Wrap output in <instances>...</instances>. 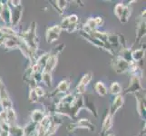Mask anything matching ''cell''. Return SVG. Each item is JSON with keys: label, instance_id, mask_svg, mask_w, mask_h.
Returning a JSON list of instances; mask_svg holds the SVG:
<instances>
[{"label": "cell", "instance_id": "1", "mask_svg": "<svg viewBox=\"0 0 146 136\" xmlns=\"http://www.w3.org/2000/svg\"><path fill=\"white\" fill-rule=\"evenodd\" d=\"M36 24L33 22L31 24V27L26 33H24L23 36H21L24 39V41L28 45V47L32 50L33 52L36 53L37 49V41H36Z\"/></svg>", "mask_w": 146, "mask_h": 136}, {"label": "cell", "instance_id": "2", "mask_svg": "<svg viewBox=\"0 0 146 136\" xmlns=\"http://www.w3.org/2000/svg\"><path fill=\"white\" fill-rule=\"evenodd\" d=\"M114 14L122 23H126L132 14V9L130 6H125V5L119 3L114 7Z\"/></svg>", "mask_w": 146, "mask_h": 136}, {"label": "cell", "instance_id": "3", "mask_svg": "<svg viewBox=\"0 0 146 136\" xmlns=\"http://www.w3.org/2000/svg\"><path fill=\"white\" fill-rule=\"evenodd\" d=\"M78 20H79V18L76 15H70V16L64 17L63 19V21H62L61 25H60V27H61L62 29L66 30L67 32L72 33L77 27Z\"/></svg>", "mask_w": 146, "mask_h": 136}, {"label": "cell", "instance_id": "4", "mask_svg": "<svg viewBox=\"0 0 146 136\" xmlns=\"http://www.w3.org/2000/svg\"><path fill=\"white\" fill-rule=\"evenodd\" d=\"M62 28L60 27V25H54V26L49 27L46 30V42L48 44H53L55 41H57L60 34H61Z\"/></svg>", "mask_w": 146, "mask_h": 136}, {"label": "cell", "instance_id": "5", "mask_svg": "<svg viewBox=\"0 0 146 136\" xmlns=\"http://www.w3.org/2000/svg\"><path fill=\"white\" fill-rule=\"evenodd\" d=\"M113 67L117 74H124L129 71V62L119 55L113 62Z\"/></svg>", "mask_w": 146, "mask_h": 136}, {"label": "cell", "instance_id": "6", "mask_svg": "<svg viewBox=\"0 0 146 136\" xmlns=\"http://www.w3.org/2000/svg\"><path fill=\"white\" fill-rule=\"evenodd\" d=\"M77 128H84V129H88L90 131H94L95 125L93 124L88 119H80L77 121V122L70 124L67 129L69 132H73L74 130L77 129Z\"/></svg>", "mask_w": 146, "mask_h": 136}, {"label": "cell", "instance_id": "7", "mask_svg": "<svg viewBox=\"0 0 146 136\" xmlns=\"http://www.w3.org/2000/svg\"><path fill=\"white\" fill-rule=\"evenodd\" d=\"M141 77L136 75H132L129 83V86L125 89V94H137L142 90V85H141Z\"/></svg>", "mask_w": 146, "mask_h": 136}, {"label": "cell", "instance_id": "8", "mask_svg": "<svg viewBox=\"0 0 146 136\" xmlns=\"http://www.w3.org/2000/svg\"><path fill=\"white\" fill-rule=\"evenodd\" d=\"M104 21L102 17H95V18H89L87 22L85 23L84 27V32L85 34H90L92 31L96 30L98 27H101L103 25Z\"/></svg>", "mask_w": 146, "mask_h": 136}, {"label": "cell", "instance_id": "9", "mask_svg": "<svg viewBox=\"0 0 146 136\" xmlns=\"http://www.w3.org/2000/svg\"><path fill=\"white\" fill-rule=\"evenodd\" d=\"M92 75H93L92 73H87V74H85L84 76L82 77L81 81L79 82V84H77L76 88H75L76 94H83L84 93H85V91H86L87 84L90 83V81H91L92 78H93Z\"/></svg>", "mask_w": 146, "mask_h": 136}, {"label": "cell", "instance_id": "10", "mask_svg": "<svg viewBox=\"0 0 146 136\" xmlns=\"http://www.w3.org/2000/svg\"><path fill=\"white\" fill-rule=\"evenodd\" d=\"M57 61H58V54L57 53L50 54L49 57H48L47 61H46V66H44V68L43 70V72L52 74V72L54 71V67L56 66Z\"/></svg>", "mask_w": 146, "mask_h": 136}, {"label": "cell", "instance_id": "11", "mask_svg": "<svg viewBox=\"0 0 146 136\" xmlns=\"http://www.w3.org/2000/svg\"><path fill=\"white\" fill-rule=\"evenodd\" d=\"M123 103H124V100H123V97L122 96V95H116V97L114 98L113 102L112 103V105H111V108H110V111H109V114L112 115V116L113 117V115L116 113L117 111L122 108V106L123 105Z\"/></svg>", "mask_w": 146, "mask_h": 136}, {"label": "cell", "instance_id": "12", "mask_svg": "<svg viewBox=\"0 0 146 136\" xmlns=\"http://www.w3.org/2000/svg\"><path fill=\"white\" fill-rule=\"evenodd\" d=\"M136 94V103H137V111L138 113L143 119L145 118V99L142 94L137 93Z\"/></svg>", "mask_w": 146, "mask_h": 136}, {"label": "cell", "instance_id": "13", "mask_svg": "<svg viewBox=\"0 0 146 136\" xmlns=\"http://www.w3.org/2000/svg\"><path fill=\"white\" fill-rule=\"evenodd\" d=\"M11 18H12V11L10 9L7 4H3V10L0 15V19L3 20L5 24H11Z\"/></svg>", "mask_w": 146, "mask_h": 136}, {"label": "cell", "instance_id": "14", "mask_svg": "<svg viewBox=\"0 0 146 136\" xmlns=\"http://www.w3.org/2000/svg\"><path fill=\"white\" fill-rule=\"evenodd\" d=\"M113 117L108 113L106 115V117L104 118L103 125H102V135H104V133H107L111 129V127L113 126Z\"/></svg>", "mask_w": 146, "mask_h": 136}, {"label": "cell", "instance_id": "15", "mask_svg": "<svg viewBox=\"0 0 146 136\" xmlns=\"http://www.w3.org/2000/svg\"><path fill=\"white\" fill-rule=\"evenodd\" d=\"M7 115V122L9 124V126H13V125H16V119H17V115L16 112L13 108H10L5 111Z\"/></svg>", "mask_w": 146, "mask_h": 136}, {"label": "cell", "instance_id": "16", "mask_svg": "<svg viewBox=\"0 0 146 136\" xmlns=\"http://www.w3.org/2000/svg\"><path fill=\"white\" fill-rule=\"evenodd\" d=\"M70 88V82L68 80H63L59 83L58 86L55 89V94H58V93H61V94H66L68 92V90Z\"/></svg>", "mask_w": 146, "mask_h": 136}, {"label": "cell", "instance_id": "17", "mask_svg": "<svg viewBox=\"0 0 146 136\" xmlns=\"http://www.w3.org/2000/svg\"><path fill=\"white\" fill-rule=\"evenodd\" d=\"M44 116V111L42 110H39V109H36V110H34L32 112V114H31V120H32V123H37L39 124L40 122L43 120Z\"/></svg>", "mask_w": 146, "mask_h": 136}, {"label": "cell", "instance_id": "18", "mask_svg": "<svg viewBox=\"0 0 146 136\" xmlns=\"http://www.w3.org/2000/svg\"><path fill=\"white\" fill-rule=\"evenodd\" d=\"M54 4H52L53 7L57 10L59 15H63L64 9L67 7V1H64V0H58V1H52Z\"/></svg>", "mask_w": 146, "mask_h": 136}, {"label": "cell", "instance_id": "19", "mask_svg": "<svg viewBox=\"0 0 146 136\" xmlns=\"http://www.w3.org/2000/svg\"><path fill=\"white\" fill-rule=\"evenodd\" d=\"M94 90H95V92L100 95V96H105L108 93V90L103 82H97L96 84H95Z\"/></svg>", "mask_w": 146, "mask_h": 136}, {"label": "cell", "instance_id": "20", "mask_svg": "<svg viewBox=\"0 0 146 136\" xmlns=\"http://www.w3.org/2000/svg\"><path fill=\"white\" fill-rule=\"evenodd\" d=\"M20 17H21V6L15 7V11L12 12V18H11V24L16 26L18 24Z\"/></svg>", "mask_w": 146, "mask_h": 136}, {"label": "cell", "instance_id": "21", "mask_svg": "<svg viewBox=\"0 0 146 136\" xmlns=\"http://www.w3.org/2000/svg\"><path fill=\"white\" fill-rule=\"evenodd\" d=\"M144 56V49L143 48H140L135 50V51L132 52V60H133L134 62H138L141 61Z\"/></svg>", "mask_w": 146, "mask_h": 136}, {"label": "cell", "instance_id": "22", "mask_svg": "<svg viewBox=\"0 0 146 136\" xmlns=\"http://www.w3.org/2000/svg\"><path fill=\"white\" fill-rule=\"evenodd\" d=\"M110 93L114 95H119L122 93V86L118 82H113L110 86Z\"/></svg>", "mask_w": 146, "mask_h": 136}, {"label": "cell", "instance_id": "23", "mask_svg": "<svg viewBox=\"0 0 146 136\" xmlns=\"http://www.w3.org/2000/svg\"><path fill=\"white\" fill-rule=\"evenodd\" d=\"M49 55H50V53H46V54H42L37 60H36V64H37L43 70H44V66H46V61L49 57Z\"/></svg>", "mask_w": 146, "mask_h": 136}, {"label": "cell", "instance_id": "24", "mask_svg": "<svg viewBox=\"0 0 146 136\" xmlns=\"http://www.w3.org/2000/svg\"><path fill=\"white\" fill-rule=\"evenodd\" d=\"M41 81H42L44 84H46V86L50 87V86L52 85V74L43 72V73H42Z\"/></svg>", "mask_w": 146, "mask_h": 136}, {"label": "cell", "instance_id": "25", "mask_svg": "<svg viewBox=\"0 0 146 136\" xmlns=\"http://www.w3.org/2000/svg\"><path fill=\"white\" fill-rule=\"evenodd\" d=\"M28 100H29L31 103H36V102H38L39 97L36 95V94L35 93L34 88H31V90H30L29 95H28Z\"/></svg>", "mask_w": 146, "mask_h": 136}, {"label": "cell", "instance_id": "26", "mask_svg": "<svg viewBox=\"0 0 146 136\" xmlns=\"http://www.w3.org/2000/svg\"><path fill=\"white\" fill-rule=\"evenodd\" d=\"M34 90H35V93L36 94L38 97H42L44 95V90L41 86H35Z\"/></svg>", "mask_w": 146, "mask_h": 136}, {"label": "cell", "instance_id": "27", "mask_svg": "<svg viewBox=\"0 0 146 136\" xmlns=\"http://www.w3.org/2000/svg\"><path fill=\"white\" fill-rule=\"evenodd\" d=\"M2 10H3V4H2V2H1V1H0V15H1Z\"/></svg>", "mask_w": 146, "mask_h": 136}, {"label": "cell", "instance_id": "28", "mask_svg": "<svg viewBox=\"0 0 146 136\" xmlns=\"http://www.w3.org/2000/svg\"><path fill=\"white\" fill-rule=\"evenodd\" d=\"M106 136H114V134L113 133H110V134H107Z\"/></svg>", "mask_w": 146, "mask_h": 136}]
</instances>
